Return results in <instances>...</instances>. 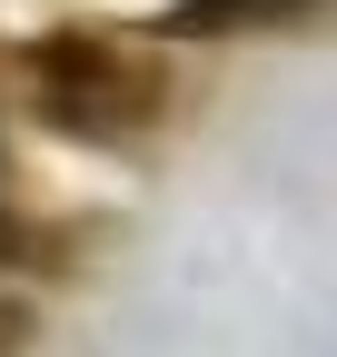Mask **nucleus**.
Instances as JSON below:
<instances>
[{
	"label": "nucleus",
	"instance_id": "1",
	"mask_svg": "<svg viewBox=\"0 0 337 357\" xmlns=\"http://www.w3.org/2000/svg\"><path fill=\"white\" fill-rule=\"evenodd\" d=\"M40 100H50L60 129H119L130 119V79H119V60L100 50V40H50L40 50Z\"/></svg>",
	"mask_w": 337,
	"mask_h": 357
},
{
	"label": "nucleus",
	"instance_id": "2",
	"mask_svg": "<svg viewBox=\"0 0 337 357\" xmlns=\"http://www.w3.org/2000/svg\"><path fill=\"white\" fill-rule=\"evenodd\" d=\"M278 10H298V0H179V30H248V20H278Z\"/></svg>",
	"mask_w": 337,
	"mask_h": 357
}]
</instances>
